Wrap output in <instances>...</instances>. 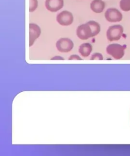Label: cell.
<instances>
[{
  "label": "cell",
  "mask_w": 130,
  "mask_h": 156,
  "mask_svg": "<svg viewBox=\"0 0 130 156\" xmlns=\"http://www.w3.org/2000/svg\"><path fill=\"white\" fill-rule=\"evenodd\" d=\"M29 27L30 46H32L35 41L40 36L41 29L38 25L34 23H30Z\"/></svg>",
  "instance_id": "ba28073f"
},
{
  "label": "cell",
  "mask_w": 130,
  "mask_h": 156,
  "mask_svg": "<svg viewBox=\"0 0 130 156\" xmlns=\"http://www.w3.org/2000/svg\"><path fill=\"white\" fill-rule=\"evenodd\" d=\"M69 60H82L83 59L80 58L78 55H72L69 58Z\"/></svg>",
  "instance_id": "9a60e30c"
},
{
  "label": "cell",
  "mask_w": 130,
  "mask_h": 156,
  "mask_svg": "<svg viewBox=\"0 0 130 156\" xmlns=\"http://www.w3.org/2000/svg\"><path fill=\"white\" fill-rule=\"evenodd\" d=\"M64 6V0H46L45 6L47 9L52 12L60 10Z\"/></svg>",
  "instance_id": "52a82bcc"
},
{
  "label": "cell",
  "mask_w": 130,
  "mask_h": 156,
  "mask_svg": "<svg viewBox=\"0 0 130 156\" xmlns=\"http://www.w3.org/2000/svg\"><path fill=\"white\" fill-rule=\"evenodd\" d=\"M105 16L107 21L111 23L121 22L122 20V14L116 8H109L105 13Z\"/></svg>",
  "instance_id": "5b68a950"
},
{
  "label": "cell",
  "mask_w": 130,
  "mask_h": 156,
  "mask_svg": "<svg viewBox=\"0 0 130 156\" xmlns=\"http://www.w3.org/2000/svg\"><path fill=\"white\" fill-rule=\"evenodd\" d=\"M76 34L77 37L81 40H87L89 38L93 37L92 28L87 23L78 27Z\"/></svg>",
  "instance_id": "3957f363"
},
{
  "label": "cell",
  "mask_w": 130,
  "mask_h": 156,
  "mask_svg": "<svg viewBox=\"0 0 130 156\" xmlns=\"http://www.w3.org/2000/svg\"><path fill=\"white\" fill-rule=\"evenodd\" d=\"M87 23H89V25L92 28L93 37H95V36L97 35L100 32V29H101L99 24L95 21H90Z\"/></svg>",
  "instance_id": "8fae6325"
},
{
  "label": "cell",
  "mask_w": 130,
  "mask_h": 156,
  "mask_svg": "<svg viewBox=\"0 0 130 156\" xmlns=\"http://www.w3.org/2000/svg\"><path fill=\"white\" fill-rule=\"evenodd\" d=\"M103 59L102 54L100 53H95L92 55L90 60H102Z\"/></svg>",
  "instance_id": "5bb4252c"
},
{
  "label": "cell",
  "mask_w": 130,
  "mask_h": 156,
  "mask_svg": "<svg viewBox=\"0 0 130 156\" xmlns=\"http://www.w3.org/2000/svg\"><path fill=\"white\" fill-rule=\"evenodd\" d=\"M73 46L74 43L72 40L67 38L60 39L56 43V47L58 50L63 53L70 51Z\"/></svg>",
  "instance_id": "277c9868"
},
{
  "label": "cell",
  "mask_w": 130,
  "mask_h": 156,
  "mask_svg": "<svg viewBox=\"0 0 130 156\" xmlns=\"http://www.w3.org/2000/svg\"><path fill=\"white\" fill-rule=\"evenodd\" d=\"M124 32V28L121 25H114L109 28L107 31V38L110 41H118L121 39Z\"/></svg>",
  "instance_id": "6da1fadb"
},
{
  "label": "cell",
  "mask_w": 130,
  "mask_h": 156,
  "mask_svg": "<svg viewBox=\"0 0 130 156\" xmlns=\"http://www.w3.org/2000/svg\"><path fill=\"white\" fill-rule=\"evenodd\" d=\"M119 6L122 11H130V0H121Z\"/></svg>",
  "instance_id": "7c38bea8"
},
{
  "label": "cell",
  "mask_w": 130,
  "mask_h": 156,
  "mask_svg": "<svg viewBox=\"0 0 130 156\" xmlns=\"http://www.w3.org/2000/svg\"><path fill=\"white\" fill-rule=\"evenodd\" d=\"M38 5V2L37 0H30V12H33L37 9Z\"/></svg>",
  "instance_id": "4fadbf2b"
},
{
  "label": "cell",
  "mask_w": 130,
  "mask_h": 156,
  "mask_svg": "<svg viewBox=\"0 0 130 156\" xmlns=\"http://www.w3.org/2000/svg\"><path fill=\"white\" fill-rule=\"evenodd\" d=\"M125 48L124 46L118 44H112L109 45L106 48L107 54L111 55L116 60L122 58L125 54Z\"/></svg>",
  "instance_id": "7a4b0ae2"
},
{
  "label": "cell",
  "mask_w": 130,
  "mask_h": 156,
  "mask_svg": "<svg viewBox=\"0 0 130 156\" xmlns=\"http://www.w3.org/2000/svg\"><path fill=\"white\" fill-rule=\"evenodd\" d=\"M92 49V45L90 44L89 43H83L80 46L79 52L83 57L86 58L90 55Z\"/></svg>",
  "instance_id": "30bf717a"
},
{
  "label": "cell",
  "mask_w": 130,
  "mask_h": 156,
  "mask_svg": "<svg viewBox=\"0 0 130 156\" xmlns=\"http://www.w3.org/2000/svg\"><path fill=\"white\" fill-rule=\"evenodd\" d=\"M105 7V4L102 0H93L90 4L92 11L97 13L102 12Z\"/></svg>",
  "instance_id": "9c48e42d"
},
{
  "label": "cell",
  "mask_w": 130,
  "mask_h": 156,
  "mask_svg": "<svg viewBox=\"0 0 130 156\" xmlns=\"http://www.w3.org/2000/svg\"><path fill=\"white\" fill-rule=\"evenodd\" d=\"M57 20L61 26H69L73 22V16L70 12L63 11L58 15Z\"/></svg>",
  "instance_id": "8992f818"
},
{
  "label": "cell",
  "mask_w": 130,
  "mask_h": 156,
  "mask_svg": "<svg viewBox=\"0 0 130 156\" xmlns=\"http://www.w3.org/2000/svg\"><path fill=\"white\" fill-rule=\"evenodd\" d=\"M51 60H64V58L60 56H56L51 58Z\"/></svg>",
  "instance_id": "2e32d148"
}]
</instances>
